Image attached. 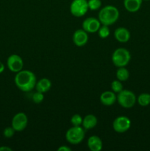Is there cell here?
<instances>
[{
    "label": "cell",
    "instance_id": "obj_12",
    "mask_svg": "<svg viewBox=\"0 0 150 151\" xmlns=\"http://www.w3.org/2000/svg\"><path fill=\"white\" fill-rule=\"evenodd\" d=\"M113 35L115 39L120 43H126L130 39V32L128 29L124 27H119L116 28Z\"/></svg>",
    "mask_w": 150,
    "mask_h": 151
},
{
    "label": "cell",
    "instance_id": "obj_24",
    "mask_svg": "<svg viewBox=\"0 0 150 151\" xmlns=\"http://www.w3.org/2000/svg\"><path fill=\"white\" fill-rule=\"evenodd\" d=\"M44 100V93L39 92V91H37L35 93H34L33 95H32V101L34 102L36 104H40L41 103H42Z\"/></svg>",
    "mask_w": 150,
    "mask_h": 151
},
{
    "label": "cell",
    "instance_id": "obj_14",
    "mask_svg": "<svg viewBox=\"0 0 150 151\" xmlns=\"http://www.w3.org/2000/svg\"><path fill=\"white\" fill-rule=\"evenodd\" d=\"M88 148L91 151H101L102 150L103 143L101 138L98 136H91L88 138Z\"/></svg>",
    "mask_w": 150,
    "mask_h": 151
},
{
    "label": "cell",
    "instance_id": "obj_26",
    "mask_svg": "<svg viewBox=\"0 0 150 151\" xmlns=\"http://www.w3.org/2000/svg\"><path fill=\"white\" fill-rule=\"evenodd\" d=\"M58 151H71V148L69 147V146L66 145H61L57 148Z\"/></svg>",
    "mask_w": 150,
    "mask_h": 151
},
{
    "label": "cell",
    "instance_id": "obj_19",
    "mask_svg": "<svg viewBox=\"0 0 150 151\" xmlns=\"http://www.w3.org/2000/svg\"><path fill=\"white\" fill-rule=\"evenodd\" d=\"M137 102L140 106L143 107L148 106L150 104V94L142 93L137 97Z\"/></svg>",
    "mask_w": 150,
    "mask_h": 151
},
{
    "label": "cell",
    "instance_id": "obj_20",
    "mask_svg": "<svg viewBox=\"0 0 150 151\" xmlns=\"http://www.w3.org/2000/svg\"><path fill=\"white\" fill-rule=\"evenodd\" d=\"M98 35L101 38H106L110 35V30L109 26L107 25H101L98 30Z\"/></svg>",
    "mask_w": 150,
    "mask_h": 151
},
{
    "label": "cell",
    "instance_id": "obj_16",
    "mask_svg": "<svg viewBox=\"0 0 150 151\" xmlns=\"http://www.w3.org/2000/svg\"><path fill=\"white\" fill-rule=\"evenodd\" d=\"M51 88V82L49 79L48 78H41L38 81H37L36 84H35V88L36 89L37 91H39L41 93H46L50 90Z\"/></svg>",
    "mask_w": 150,
    "mask_h": 151
},
{
    "label": "cell",
    "instance_id": "obj_9",
    "mask_svg": "<svg viewBox=\"0 0 150 151\" xmlns=\"http://www.w3.org/2000/svg\"><path fill=\"white\" fill-rule=\"evenodd\" d=\"M7 65L9 70L11 72L17 73L23 69L24 61L20 55L16 54H13L8 57L7 60Z\"/></svg>",
    "mask_w": 150,
    "mask_h": 151
},
{
    "label": "cell",
    "instance_id": "obj_21",
    "mask_svg": "<svg viewBox=\"0 0 150 151\" xmlns=\"http://www.w3.org/2000/svg\"><path fill=\"white\" fill-rule=\"evenodd\" d=\"M111 90L116 94L120 92L121 91L123 90V84H122L121 81H119V80H115L111 83Z\"/></svg>",
    "mask_w": 150,
    "mask_h": 151
},
{
    "label": "cell",
    "instance_id": "obj_5",
    "mask_svg": "<svg viewBox=\"0 0 150 151\" xmlns=\"http://www.w3.org/2000/svg\"><path fill=\"white\" fill-rule=\"evenodd\" d=\"M85 129L81 126H73L66 133V139L71 145H78L85 138Z\"/></svg>",
    "mask_w": 150,
    "mask_h": 151
},
{
    "label": "cell",
    "instance_id": "obj_4",
    "mask_svg": "<svg viewBox=\"0 0 150 151\" xmlns=\"http://www.w3.org/2000/svg\"><path fill=\"white\" fill-rule=\"evenodd\" d=\"M117 102L121 107L124 109H130L135 105L137 97L133 91L127 89H123L118 93Z\"/></svg>",
    "mask_w": 150,
    "mask_h": 151
},
{
    "label": "cell",
    "instance_id": "obj_1",
    "mask_svg": "<svg viewBox=\"0 0 150 151\" xmlns=\"http://www.w3.org/2000/svg\"><path fill=\"white\" fill-rule=\"evenodd\" d=\"M14 82L16 87L24 92H29L33 90L37 83L35 74L29 70H23L17 72Z\"/></svg>",
    "mask_w": 150,
    "mask_h": 151
},
{
    "label": "cell",
    "instance_id": "obj_8",
    "mask_svg": "<svg viewBox=\"0 0 150 151\" xmlns=\"http://www.w3.org/2000/svg\"><path fill=\"white\" fill-rule=\"evenodd\" d=\"M28 125V117L26 114L24 112H19L12 119L11 126L15 129V131L20 132L24 131Z\"/></svg>",
    "mask_w": 150,
    "mask_h": 151
},
{
    "label": "cell",
    "instance_id": "obj_10",
    "mask_svg": "<svg viewBox=\"0 0 150 151\" xmlns=\"http://www.w3.org/2000/svg\"><path fill=\"white\" fill-rule=\"evenodd\" d=\"M101 24V22L98 19L94 17H88L82 22V27L88 33H95V32H98Z\"/></svg>",
    "mask_w": 150,
    "mask_h": 151
},
{
    "label": "cell",
    "instance_id": "obj_28",
    "mask_svg": "<svg viewBox=\"0 0 150 151\" xmlns=\"http://www.w3.org/2000/svg\"><path fill=\"white\" fill-rule=\"evenodd\" d=\"M4 71V65L3 64L2 62L0 61V74L2 73Z\"/></svg>",
    "mask_w": 150,
    "mask_h": 151
},
{
    "label": "cell",
    "instance_id": "obj_6",
    "mask_svg": "<svg viewBox=\"0 0 150 151\" xmlns=\"http://www.w3.org/2000/svg\"><path fill=\"white\" fill-rule=\"evenodd\" d=\"M88 10V0H73L70 4V12L75 17L85 16Z\"/></svg>",
    "mask_w": 150,
    "mask_h": 151
},
{
    "label": "cell",
    "instance_id": "obj_17",
    "mask_svg": "<svg viewBox=\"0 0 150 151\" xmlns=\"http://www.w3.org/2000/svg\"><path fill=\"white\" fill-rule=\"evenodd\" d=\"M97 123H98V119L95 115L88 114L83 118L82 125L85 130H91L95 128Z\"/></svg>",
    "mask_w": 150,
    "mask_h": 151
},
{
    "label": "cell",
    "instance_id": "obj_2",
    "mask_svg": "<svg viewBox=\"0 0 150 151\" xmlns=\"http://www.w3.org/2000/svg\"><path fill=\"white\" fill-rule=\"evenodd\" d=\"M119 18V11L118 8L113 5H106L99 12L98 19L101 24L113 25Z\"/></svg>",
    "mask_w": 150,
    "mask_h": 151
},
{
    "label": "cell",
    "instance_id": "obj_15",
    "mask_svg": "<svg viewBox=\"0 0 150 151\" xmlns=\"http://www.w3.org/2000/svg\"><path fill=\"white\" fill-rule=\"evenodd\" d=\"M143 0H124V8L129 13H135L140 10Z\"/></svg>",
    "mask_w": 150,
    "mask_h": 151
},
{
    "label": "cell",
    "instance_id": "obj_18",
    "mask_svg": "<svg viewBox=\"0 0 150 151\" xmlns=\"http://www.w3.org/2000/svg\"><path fill=\"white\" fill-rule=\"evenodd\" d=\"M116 76L119 81H121V82H124L126 81L129 78V72L128 71L127 69L124 67H119L116 70Z\"/></svg>",
    "mask_w": 150,
    "mask_h": 151
},
{
    "label": "cell",
    "instance_id": "obj_11",
    "mask_svg": "<svg viewBox=\"0 0 150 151\" xmlns=\"http://www.w3.org/2000/svg\"><path fill=\"white\" fill-rule=\"evenodd\" d=\"M73 43L76 47H84L88 41V33L83 29H78L72 36Z\"/></svg>",
    "mask_w": 150,
    "mask_h": 151
},
{
    "label": "cell",
    "instance_id": "obj_27",
    "mask_svg": "<svg viewBox=\"0 0 150 151\" xmlns=\"http://www.w3.org/2000/svg\"><path fill=\"white\" fill-rule=\"evenodd\" d=\"M12 148L7 146H1L0 147V151H12Z\"/></svg>",
    "mask_w": 150,
    "mask_h": 151
},
{
    "label": "cell",
    "instance_id": "obj_7",
    "mask_svg": "<svg viewBox=\"0 0 150 151\" xmlns=\"http://www.w3.org/2000/svg\"><path fill=\"white\" fill-rule=\"evenodd\" d=\"M131 120L126 116H119L113 120V128L116 132L123 134L130 128Z\"/></svg>",
    "mask_w": 150,
    "mask_h": 151
},
{
    "label": "cell",
    "instance_id": "obj_13",
    "mask_svg": "<svg viewBox=\"0 0 150 151\" xmlns=\"http://www.w3.org/2000/svg\"><path fill=\"white\" fill-rule=\"evenodd\" d=\"M117 101L116 93L113 91H105L100 95V102L105 106H111Z\"/></svg>",
    "mask_w": 150,
    "mask_h": 151
},
{
    "label": "cell",
    "instance_id": "obj_29",
    "mask_svg": "<svg viewBox=\"0 0 150 151\" xmlns=\"http://www.w3.org/2000/svg\"><path fill=\"white\" fill-rule=\"evenodd\" d=\"M143 1H149V0H143Z\"/></svg>",
    "mask_w": 150,
    "mask_h": 151
},
{
    "label": "cell",
    "instance_id": "obj_25",
    "mask_svg": "<svg viewBox=\"0 0 150 151\" xmlns=\"http://www.w3.org/2000/svg\"><path fill=\"white\" fill-rule=\"evenodd\" d=\"M15 132H16V131L13 127H7V128H4V131H3V135L6 138H11L14 136Z\"/></svg>",
    "mask_w": 150,
    "mask_h": 151
},
{
    "label": "cell",
    "instance_id": "obj_3",
    "mask_svg": "<svg viewBox=\"0 0 150 151\" xmlns=\"http://www.w3.org/2000/svg\"><path fill=\"white\" fill-rule=\"evenodd\" d=\"M112 62L116 67H124L129 64L131 60V54L125 48H118L114 50L112 55Z\"/></svg>",
    "mask_w": 150,
    "mask_h": 151
},
{
    "label": "cell",
    "instance_id": "obj_22",
    "mask_svg": "<svg viewBox=\"0 0 150 151\" xmlns=\"http://www.w3.org/2000/svg\"><path fill=\"white\" fill-rule=\"evenodd\" d=\"M88 8L91 10H97L101 7V0H88Z\"/></svg>",
    "mask_w": 150,
    "mask_h": 151
},
{
    "label": "cell",
    "instance_id": "obj_23",
    "mask_svg": "<svg viewBox=\"0 0 150 151\" xmlns=\"http://www.w3.org/2000/svg\"><path fill=\"white\" fill-rule=\"evenodd\" d=\"M83 118L78 114H75L71 118V123L73 126H81L82 124Z\"/></svg>",
    "mask_w": 150,
    "mask_h": 151
}]
</instances>
